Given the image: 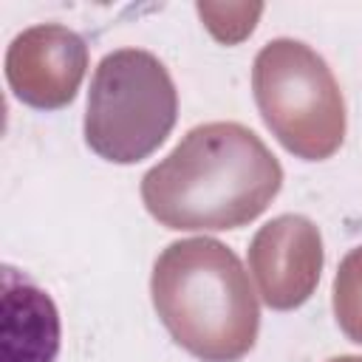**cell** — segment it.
Instances as JSON below:
<instances>
[{
	"mask_svg": "<svg viewBox=\"0 0 362 362\" xmlns=\"http://www.w3.org/2000/svg\"><path fill=\"white\" fill-rule=\"evenodd\" d=\"M195 8L209 34L226 45L246 40L255 31V23L263 11L260 3H198Z\"/></svg>",
	"mask_w": 362,
	"mask_h": 362,
	"instance_id": "9c48e42d",
	"label": "cell"
},
{
	"mask_svg": "<svg viewBox=\"0 0 362 362\" xmlns=\"http://www.w3.org/2000/svg\"><path fill=\"white\" fill-rule=\"evenodd\" d=\"M322 235L305 215H277L249 243V269L263 303L274 311L300 308L322 272Z\"/></svg>",
	"mask_w": 362,
	"mask_h": 362,
	"instance_id": "8992f818",
	"label": "cell"
},
{
	"mask_svg": "<svg viewBox=\"0 0 362 362\" xmlns=\"http://www.w3.org/2000/svg\"><path fill=\"white\" fill-rule=\"evenodd\" d=\"M328 362H362V356H334Z\"/></svg>",
	"mask_w": 362,
	"mask_h": 362,
	"instance_id": "30bf717a",
	"label": "cell"
},
{
	"mask_svg": "<svg viewBox=\"0 0 362 362\" xmlns=\"http://www.w3.org/2000/svg\"><path fill=\"white\" fill-rule=\"evenodd\" d=\"M175 119V82L156 54L119 48L99 59L85 107V141L99 158L136 164L153 156Z\"/></svg>",
	"mask_w": 362,
	"mask_h": 362,
	"instance_id": "3957f363",
	"label": "cell"
},
{
	"mask_svg": "<svg viewBox=\"0 0 362 362\" xmlns=\"http://www.w3.org/2000/svg\"><path fill=\"white\" fill-rule=\"evenodd\" d=\"M257 110L274 139L305 161L331 158L345 139V99L328 62L300 40L266 42L252 65Z\"/></svg>",
	"mask_w": 362,
	"mask_h": 362,
	"instance_id": "277c9868",
	"label": "cell"
},
{
	"mask_svg": "<svg viewBox=\"0 0 362 362\" xmlns=\"http://www.w3.org/2000/svg\"><path fill=\"white\" fill-rule=\"evenodd\" d=\"M153 308L170 337L201 362L243 359L260 331V305L238 255L215 238L170 243L153 266Z\"/></svg>",
	"mask_w": 362,
	"mask_h": 362,
	"instance_id": "7a4b0ae2",
	"label": "cell"
},
{
	"mask_svg": "<svg viewBox=\"0 0 362 362\" xmlns=\"http://www.w3.org/2000/svg\"><path fill=\"white\" fill-rule=\"evenodd\" d=\"M59 314L48 291L3 266V362H57Z\"/></svg>",
	"mask_w": 362,
	"mask_h": 362,
	"instance_id": "52a82bcc",
	"label": "cell"
},
{
	"mask_svg": "<svg viewBox=\"0 0 362 362\" xmlns=\"http://www.w3.org/2000/svg\"><path fill=\"white\" fill-rule=\"evenodd\" d=\"M334 317L342 334L362 345V246L351 249L334 277Z\"/></svg>",
	"mask_w": 362,
	"mask_h": 362,
	"instance_id": "ba28073f",
	"label": "cell"
},
{
	"mask_svg": "<svg viewBox=\"0 0 362 362\" xmlns=\"http://www.w3.org/2000/svg\"><path fill=\"white\" fill-rule=\"evenodd\" d=\"M283 187V167L238 122L192 127L141 178L147 212L175 232H226L260 218Z\"/></svg>",
	"mask_w": 362,
	"mask_h": 362,
	"instance_id": "6da1fadb",
	"label": "cell"
},
{
	"mask_svg": "<svg viewBox=\"0 0 362 362\" xmlns=\"http://www.w3.org/2000/svg\"><path fill=\"white\" fill-rule=\"evenodd\" d=\"M85 71V40L59 23H42L20 31L6 51V79L11 93L37 110H59L71 105Z\"/></svg>",
	"mask_w": 362,
	"mask_h": 362,
	"instance_id": "5b68a950",
	"label": "cell"
}]
</instances>
